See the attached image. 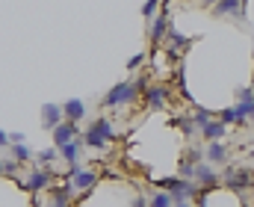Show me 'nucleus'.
I'll list each match as a JSON object with an SVG mask.
<instances>
[{
    "label": "nucleus",
    "mask_w": 254,
    "mask_h": 207,
    "mask_svg": "<svg viewBox=\"0 0 254 207\" xmlns=\"http://www.w3.org/2000/svg\"><path fill=\"white\" fill-rule=\"evenodd\" d=\"M3 145H9V134H3V131H0V148H3Z\"/></svg>",
    "instance_id": "30"
},
{
    "label": "nucleus",
    "mask_w": 254,
    "mask_h": 207,
    "mask_svg": "<svg viewBox=\"0 0 254 207\" xmlns=\"http://www.w3.org/2000/svg\"><path fill=\"white\" fill-rule=\"evenodd\" d=\"M68 184L74 187V193H80V196H83V193H89V190L98 184V175H95V172H89V169H80V172H74V175H71V181H68Z\"/></svg>",
    "instance_id": "5"
},
{
    "label": "nucleus",
    "mask_w": 254,
    "mask_h": 207,
    "mask_svg": "<svg viewBox=\"0 0 254 207\" xmlns=\"http://www.w3.org/2000/svg\"><path fill=\"white\" fill-rule=\"evenodd\" d=\"M169 30H172V27H169ZM172 42H175V48H172L175 54H178V48H181V51H184V48H190V39H187V36H181L178 30H172Z\"/></svg>",
    "instance_id": "23"
},
{
    "label": "nucleus",
    "mask_w": 254,
    "mask_h": 207,
    "mask_svg": "<svg viewBox=\"0 0 254 207\" xmlns=\"http://www.w3.org/2000/svg\"><path fill=\"white\" fill-rule=\"evenodd\" d=\"M51 134H54V142H57V148H63V145H68V142H74V139H77V125H71V122H63V125H57Z\"/></svg>",
    "instance_id": "10"
},
{
    "label": "nucleus",
    "mask_w": 254,
    "mask_h": 207,
    "mask_svg": "<svg viewBox=\"0 0 254 207\" xmlns=\"http://www.w3.org/2000/svg\"><path fill=\"white\" fill-rule=\"evenodd\" d=\"M24 187H27L30 193H42V190H48V187H51V172H45V169H33Z\"/></svg>",
    "instance_id": "7"
},
{
    "label": "nucleus",
    "mask_w": 254,
    "mask_h": 207,
    "mask_svg": "<svg viewBox=\"0 0 254 207\" xmlns=\"http://www.w3.org/2000/svg\"><path fill=\"white\" fill-rule=\"evenodd\" d=\"M113 139H116L113 125H110L107 119H98V122H92L89 131L80 137V145H83V148H107Z\"/></svg>",
    "instance_id": "2"
},
{
    "label": "nucleus",
    "mask_w": 254,
    "mask_h": 207,
    "mask_svg": "<svg viewBox=\"0 0 254 207\" xmlns=\"http://www.w3.org/2000/svg\"><path fill=\"white\" fill-rule=\"evenodd\" d=\"M83 116H86V104H83L80 98H71V101L63 104V119L65 122L77 125V122H83Z\"/></svg>",
    "instance_id": "6"
},
{
    "label": "nucleus",
    "mask_w": 254,
    "mask_h": 207,
    "mask_svg": "<svg viewBox=\"0 0 254 207\" xmlns=\"http://www.w3.org/2000/svg\"><path fill=\"white\" fill-rule=\"evenodd\" d=\"M237 98H240V101H254L252 89H240V92H237Z\"/></svg>",
    "instance_id": "29"
},
{
    "label": "nucleus",
    "mask_w": 254,
    "mask_h": 207,
    "mask_svg": "<svg viewBox=\"0 0 254 207\" xmlns=\"http://www.w3.org/2000/svg\"><path fill=\"white\" fill-rule=\"evenodd\" d=\"M80 151H83V145H80V137L74 139V142H68L63 148H57V157H63L68 166H74V163H80Z\"/></svg>",
    "instance_id": "13"
},
{
    "label": "nucleus",
    "mask_w": 254,
    "mask_h": 207,
    "mask_svg": "<svg viewBox=\"0 0 254 207\" xmlns=\"http://www.w3.org/2000/svg\"><path fill=\"white\" fill-rule=\"evenodd\" d=\"M18 169H21V166H18L15 160H3V175H15Z\"/></svg>",
    "instance_id": "26"
},
{
    "label": "nucleus",
    "mask_w": 254,
    "mask_h": 207,
    "mask_svg": "<svg viewBox=\"0 0 254 207\" xmlns=\"http://www.w3.org/2000/svg\"><path fill=\"white\" fill-rule=\"evenodd\" d=\"M178 169H181V175H184V181H190L192 175H195V163H192V160H187V157L181 160V166H178Z\"/></svg>",
    "instance_id": "24"
},
{
    "label": "nucleus",
    "mask_w": 254,
    "mask_h": 207,
    "mask_svg": "<svg viewBox=\"0 0 254 207\" xmlns=\"http://www.w3.org/2000/svg\"><path fill=\"white\" fill-rule=\"evenodd\" d=\"M254 113V101H240L237 107H234V116H237V125H246L249 119H252Z\"/></svg>",
    "instance_id": "17"
},
{
    "label": "nucleus",
    "mask_w": 254,
    "mask_h": 207,
    "mask_svg": "<svg viewBox=\"0 0 254 207\" xmlns=\"http://www.w3.org/2000/svg\"><path fill=\"white\" fill-rule=\"evenodd\" d=\"M192 178H198V184H201L204 190H213V187L219 184V175H216V172H213V169H210L207 163H198V166H195V175H192Z\"/></svg>",
    "instance_id": "12"
},
{
    "label": "nucleus",
    "mask_w": 254,
    "mask_h": 207,
    "mask_svg": "<svg viewBox=\"0 0 254 207\" xmlns=\"http://www.w3.org/2000/svg\"><path fill=\"white\" fill-rule=\"evenodd\" d=\"M166 95H169L166 86H148V89H145V101H148L154 110H163V107H166Z\"/></svg>",
    "instance_id": "14"
},
{
    "label": "nucleus",
    "mask_w": 254,
    "mask_h": 207,
    "mask_svg": "<svg viewBox=\"0 0 254 207\" xmlns=\"http://www.w3.org/2000/svg\"><path fill=\"white\" fill-rule=\"evenodd\" d=\"M136 98V89H133V83H119V86H113L107 95H104V107H122L127 101H133Z\"/></svg>",
    "instance_id": "3"
},
{
    "label": "nucleus",
    "mask_w": 254,
    "mask_h": 207,
    "mask_svg": "<svg viewBox=\"0 0 254 207\" xmlns=\"http://www.w3.org/2000/svg\"><path fill=\"white\" fill-rule=\"evenodd\" d=\"M160 9H163V15H160V18L154 21V27H151V45H160V42H163V36H166V30L172 27V21H169V15H166V12H169V6L163 3Z\"/></svg>",
    "instance_id": "11"
},
{
    "label": "nucleus",
    "mask_w": 254,
    "mask_h": 207,
    "mask_svg": "<svg viewBox=\"0 0 254 207\" xmlns=\"http://www.w3.org/2000/svg\"><path fill=\"white\" fill-rule=\"evenodd\" d=\"M175 207H192V205H175Z\"/></svg>",
    "instance_id": "33"
},
{
    "label": "nucleus",
    "mask_w": 254,
    "mask_h": 207,
    "mask_svg": "<svg viewBox=\"0 0 254 207\" xmlns=\"http://www.w3.org/2000/svg\"><path fill=\"white\" fill-rule=\"evenodd\" d=\"M207 122H213V113H210V110H204V107H198V110H195V116H192V125H195V128H204Z\"/></svg>",
    "instance_id": "20"
},
{
    "label": "nucleus",
    "mask_w": 254,
    "mask_h": 207,
    "mask_svg": "<svg viewBox=\"0 0 254 207\" xmlns=\"http://www.w3.org/2000/svg\"><path fill=\"white\" fill-rule=\"evenodd\" d=\"M225 187H231L234 193L252 187V169H228L225 172Z\"/></svg>",
    "instance_id": "4"
},
{
    "label": "nucleus",
    "mask_w": 254,
    "mask_h": 207,
    "mask_svg": "<svg viewBox=\"0 0 254 207\" xmlns=\"http://www.w3.org/2000/svg\"><path fill=\"white\" fill-rule=\"evenodd\" d=\"M39 160H42V163H51V160H57V148H48V151H42V154H39Z\"/></svg>",
    "instance_id": "27"
},
{
    "label": "nucleus",
    "mask_w": 254,
    "mask_h": 207,
    "mask_svg": "<svg viewBox=\"0 0 254 207\" xmlns=\"http://www.w3.org/2000/svg\"><path fill=\"white\" fill-rule=\"evenodd\" d=\"M9 148H12V160H15L18 166H21V163H27V160L33 157V151H30L24 142H21V145H9Z\"/></svg>",
    "instance_id": "18"
},
{
    "label": "nucleus",
    "mask_w": 254,
    "mask_h": 207,
    "mask_svg": "<svg viewBox=\"0 0 254 207\" xmlns=\"http://www.w3.org/2000/svg\"><path fill=\"white\" fill-rule=\"evenodd\" d=\"M136 207H148L145 205V199H136Z\"/></svg>",
    "instance_id": "31"
},
{
    "label": "nucleus",
    "mask_w": 254,
    "mask_h": 207,
    "mask_svg": "<svg viewBox=\"0 0 254 207\" xmlns=\"http://www.w3.org/2000/svg\"><path fill=\"white\" fill-rule=\"evenodd\" d=\"M157 9H160V3H157V0H148V3L142 6V15H145V18H151V15H154Z\"/></svg>",
    "instance_id": "25"
},
{
    "label": "nucleus",
    "mask_w": 254,
    "mask_h": 207,
    "mask_svg": "<svg viewBox=\"0 0 254 207\" xmlns=\"http://www.w3.org/2000/svg\"><path fill=\"white\" fill-rule=\"evenodd\" d=\"M225 131H228V128L219 125V122L213 119V122H207V125L201 128V139H207V142H219V139H225Z\"/></svg>",
    "instance_id": "15"
},
{
    "label": "nucleus",
    "mask_w": 254,
    "mask_h": 207,
    "mask_svg": "<svg viewBox=\"0 0 254 207\" xmlns=\"http://www.w3.org/2000/svg\"><path fill=\"white\" fill-rule=\"evenodd\" d=\"M0 175H3V160H0Z\"/></svg>",
    "instance_id": "32"
},
{
    "label": "nucleus",
    "mask_w": 254,
    "mask_h": 207,
    "mask_svg": "<svg viewBox=\"0 0 254 207\" xmlns=\"http://www.w3.org/2000/svg\"><path fill=\"white\" fill-rule=\"evenodd\" d=\"M154 187H163V190L169 193L172 205H187L192 196L201 193L192 181H184V178H160V181H154Z\"/></svg>",
    "instance_id": "1"
},
{
    "label": "nucleus",
    "mask_w": 254,
    "mask_h": 207,
    "mask_svg": "<svg viewBox=\"0 0 254 207\" xmlns=\"http://www.w3.org/2000/svg\"><path fill=\"white\" fill-rule=\"evenodd\" d=\"M71 196H74V187L68 181L63 187H51V207H71Z\"/></svg>",
    "instance_id": "9"
},
{
    "label": "nucleus",
    "mask_w": 254,
    "mask_h": 207,
    "mask_svg": "<svg viewBox=\"0 0 254 207\" xmlns=\"http://www.w3.org/2000/svg\"><path fill=\"white\" fill-rule=\"evenodd\" d=\"M216 12H219V15H234V12H243V3H237V0H222V3H216Z\"/></svg>",
    "instance_id": "19"
},
{
    "label": "nucleus",
    "mask_w": 254,
    "mask_h": 207,
    "mask_svg": "<svg viewBox=\"0 0 254 207\" xmlns=\"http://www.w3.org/2000/svg\"><path fill=\"white\" fill-rule=\"evenodd\" d=\"M142 60H145V57H142V54H136V57H133V60L127 63V69H130V71H133V69H139V66H142Z\"/></svg>",
    "instance_id": "28"
},
{
    "label": "nucleus",
    "mask_w": 254,
    "mask_h": 207,
    "mask_svg": "<svg viewBox=\"0 0 254 207\" xmlns=\"http://www.w3.org/2000/svg\"><path fill=\"white\" fill-rule=\"evenodd\" d=\"M65 119H63V107L60 104H45L42 107V125L48 128V131H54L57 125H63Z\"/></svg>",
    "instance_id": "8"
},
{
    "label": "nucleus",
    "mask_w": 254,
    "mask_h": 207,
    "mask_svg": "<svg viewBox=\"0 0 254 207\" xmlns=\"http://www.w3.org/2000/svg\"><path fill=\"white\" fill-rule=\"evenodd\" d=\"M204 157H207L210 163H225V160H228V145H222V142H210L207 151H204Z\"/></svg>",
    "instance_id": "16"
},
{
    "label": "nucleus",
    "mask_w": 254,
    "mask_h": 207,
    "mask_svg": "<svg viewBox=\"0 0 254 207\" xmlns=\"http://www.w3.org/2000/svg\"><path fill=\"white\" fill-rule=\"evenodd\" d=\"M175 125H178V128L187 134V139H192V134H195V125H192L190 116H178V119H175Z\"/></svg>",
    "instance_id": "21"
},
{
    "label": "nucleus",
    "mask_w": 254,
    "mask_h": 207,
    "mask_svg": "<svg viewBox=\"0 0 254 207\" xmlns=\"http://www.w3.org/2000/svg\"><path fill=\"white\" fill-rule=\"evenodd\" d=\"M148 207H175V205H172L169 193H154V196H151V205H148Z\"/></svg>",
    "instance_id": "22"
}]
</instances>
